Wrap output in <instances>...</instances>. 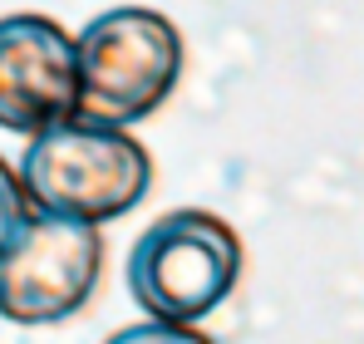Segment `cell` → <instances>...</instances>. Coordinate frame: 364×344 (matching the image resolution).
I'll return each mask as SVG.
<instances>
[{"label": "cell", "instance_id": "6da1fadb", "mask_svg": "<svg viewBox=\"0 0 364 344\" xmlns=\"http://www.w3.org/2000/svg\"><path fill=\"white\" fill-rule=\"evenodd\" d=\"M20 187L30 212L109 227L143 207L153 192V153L114 123L94 118H60L30 133L20 153Z\"/></svg>", "mask_w": 364, "mask_h": 344}, {"label": "cell", "instance_id": "7a4b0ae2", "mask_svg": "<svg viewBox=\"0 0 364 344\" xmlns=\"http://www.w3.org/2000/svg\"><path fill=\"white\" fill-rule=\"evenodd\" d=\"M79 118L133 128L153 118L182 84V30L153 5H114L74 35Z\"/></svg>", "mask_w": 364, "mask_h": 344}, {"label": "cell", "instance_id": "3957f363", "mask_svg": "<svg viewBox=\"0 0 364 344\" xmlns=\"http://www.w3.org/2000/svg\"><path fill=\"white\" fill-rule=\"evenodd\" d=\"M246 246L217 212L178 207L163 212L128 251V295L148 320L202 325L242 286Z\"/></svg>", "mask_w": 364, "mask_h": 344}, {"label": "cell", "instance_id": "277c9868", "mask_svg": "<svg viewBox=\"0 0 364 344\" xmlns=\"http://www.w3.org/2000/svg\"><path fill=\"white\" fill-rule=\"evenodd\" d=\"M104 276V227L30 212L0 246V320L64 325L74 320Z\"/></svg>", "mask_w": 364, "mask_h": 344}, {"label": "cell", "instance_id": "5b68a950", "mask_svg": "<svg viewBox=\"0 0 364 344\" xmlns=\"http://www.w3.org/2000/svg\"><path fill=\"white\" fill-rule=\"evenodd\" d=\"M79 109V69L74 35L55 15L15 10L0 15V128L40 133Z\"/></svg>", "mask_w": 364, "mask_h": 344}, {"label": "cell", "instance_id": "8992f818", "mask_svg": "<svg viewBox=\"0 0 364 344\" xmlns=\"http://www.w3.org/2000/svg\"><path fill=\"white\" fill-rule=\"evenodd\" d=\"M104 344H212V335H202L197 325H168V320H138L114 330Z\"/></svg>", "mask_w": 364, "mask_h": 344}, {"label": "cell", "instance_id": "52a82bcc", "mask_svg": "<svg viewBox=\"0 0 364 344\" xmlns=\"http://www.w3.org/2000/svg\"><path fill=\"white\" fill-rule=\"evenodd\" d=\"M30 217V202H25V187H20V172L0 158V246L20 231V222Z\"/></svg>", "mask_w": 364, "mask_h": 344}]
</instances>
